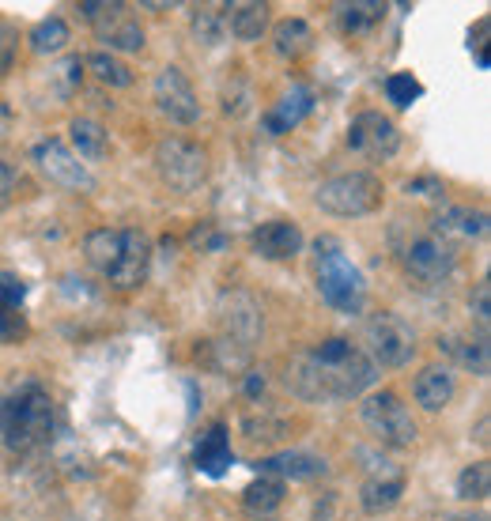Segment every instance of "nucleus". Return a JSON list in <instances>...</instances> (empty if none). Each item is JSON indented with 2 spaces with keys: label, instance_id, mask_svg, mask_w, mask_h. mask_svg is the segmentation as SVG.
Segmentation results:
<instances>
[{
  "label": "nucleus",
  "instance_id": "obj_1",
  "mask_svg": "<svg viewBox=\"0 0 491 521\" xmlns=\"http://www.w3.org/2000/svg\"><path fill=\"white\" fill-rule=\"evenodd\" d=\"M284 382L299 401L310 404L356 401L378 382V367L363 355L356 340L329 337L295 355Z\"/></svg>",
  "mask_w": 491,
  "mask_h": 521
},
{
  "label": "nucleus",
  "instance_id": "obj_2",
  "mask_svg": "<svg viewBox=\"0 0 491 521\" xmlns=\"http://www.w3.org/2000/svg\"><path fill=\"white\" fill-rule=\"evenodd\" d=\"M84 261L118 291H133L148 280L152 242L136 227H99L84 238Z\"/></svg>",
  "mask_w": 491,
  "mask_h": 521
},
{
  "label": "nucleus",
  "instance_id": "obj_3",
  "mask_svg": "<svg viewBox=\"0 0 491 521\" xmlns=\"http://www.w3.org/2000/svg\"><path fill=\"white\" fill-rule=\"evenodd\" d=\"M53 435V397L42 382H19L0 397V442L8 454H34Z\"/></svg>",
  "mask_w": 491,
  "mask_h": 521
},
{
  "label": "nucleus",
  "instance_id": "obj_4",
  "mask_svg": "<svg viewBox=\"0 0 491 521\" xmlns=\"http://www.w3.org/2000/svg\"><path fill=\"white\" fill-rule=\"evenodd\" d=\"M318 291H322V299L333 310L340 314H348V318H356L363 314V306H367V280H363V272L348 261V253L340 250L337 238H318Z\"/></svg>",
  "mask_w": 491,
  "mask_h": 521
},
{
  "label": "nucleus",
  "instance_id": "obj_5",
  "mask_svg": "<svg viewBox=\"0 0 491 521\" xmlns=\"http://www.w3.org/2000/svg\"><path fill=\"white\" fill-rule=\"evenodd\" d=\"M382 201H386V185L371 170H348V174H337L314 189V204L325 216L337 219L371 216L382 208Z\"/></svg>",
  "mask_w": 491,
  "mask_h": 521
},
{
  "label": "nucleus",
  "instance_id": "obj_6",
  "mask_svg": "<svg viewBox=\"0 0 491 521\" xmlns=\"http://www.w3.org/2000/svg\"><path fill=\"white\" fill-rule=\"evenodd\" d=\"M359 423H363V431L378 442V446H386V450H408V446H416V420H412V412H408V404L390 393V389H374L371 397H363L359 404Z\"/></svg>",
  "mask_w": 491,
  "mask_h": 521
},
{
  "label": "nucleus",
  "instance_id": "obj_7",
  "mask_svg": "<svg viewBox=\"0 0 491 521\" xmlns=\"http://www.w3.org/2000/svg\"><path fill=\"white\" fill-rule=\"evenodd\" d=\"M393 246H397V261L405 265L408 276H416L424 284H442L458 269V246H450L431 227L427 231H408V238L393 235Z\"/></svg>",
  "mask_w": 491,
  "mask_h": 521
},
{
  "label": "nucleus",
  "instance_id": "obj_8",
  "mask_svg": "<svg viewBox=\"0 0 491 521\" xmlns=\"http://www.w3.org/2000/svg\"><path fill=\"white\" fill-rule=\"evenodd\" d=\"M359 348H363V355H367L378 370L382 367L397 370L416 355V333H412V325H408L401 314L382 310V314H371V318L363 321Z\"/></svg>",
  "mask_w": 491,
  "mask_h": 521
},
{
  "label": "nucleus",
  "instance_id": "obj_9",
  "mask_svg": "<svg viewBox=\"0 0 491 521\" xmlns=\"http://www.w3.org/2000/svg\"><path fill=\"white\" fill-rule=\"evenodd\" d=\"M155 170L174 193H197L208 182V152L186 136H167L155 144Z\"/></svg>",
  "mask_w": 491,
  "mask_h": 521
},
{
  "label": "nucleus",
  "instance_id": "obj_10",
  "mask_svg": "<svg viewBox=\"0 0 491 521\" xmlns=\"http://www.w3.org/2000/svg\"><path fill=\"white\" fill-rule=\"evenodd\" d=\"M80 16L95 27L99 34V42H106L110 50L106 53H140L144 50V27H140V19L133 16V8L129 4H118V0H84L80 4Z\"/></svg>",
  "mask_w": 491,
  "mask_h": 521
},
{
  "label": "nucleus",
  "instance_id": "obj_11",
  "mask_svg": "<svg viewBox=\"0 0 491 521\" xmlns=\"http://www.w3.org/2000/svg\"><path fill=\"white\" fill-rule=\"evenodd\" d=\"M348 148L371 163H386L401 152V129L382 110H363L348 125Z\"/></svg>",
  "mask_w": 491,
  "mask_h": 521
},
{
  "label": "nucleus",
  "instance_id": "obj_12",
  "mask_svg": "<svg viewBox=\"0 0 491 521\" xmlns=\"http://www.w3.org/2000/svg\"><path fill=\"white\" fill-rule=\"evenodd\" d=\"M216 314H220L223 337L242 344V348H254L265 333V314H261V303L250 291H223Z\"/></svg>",
  "mask_w": 491,
  "mask_h": 521
},
{
  "label": "nucleus",
  "instance_id": "obj_13",
  "mask_svg": "<svg viewBox=\"0 0 491 521\" xmlns=\"http://www.w3.org/2000/svg\"><path fill=\"white\" fill-rule=\"evenodd\" d=\"M152 99L159 106V114L174 125H197L201 121V99L189 84V76L182 68H163L152 84Z\"/></svg>",
  "mask_w": 491,
  "mask_h": 521
},
{
  "label": "nucleus",
  "instance_id": "obj_14",
  "mask_svg": "<svg viewBox=\"0 0 491 521\" xmlns=\"http://www.w3.org/2000/svg\"><path fill=\"white\" fill-rule=\"evenodd\" d=\"M31 159L50 182L65 185V189H80V193L95 189V178H91L87 163H80V159L72 155V148H68L65 140H53V136L50 140H38L31 148Z\"/></svg>",
  "mask_w": 491,
  "mask_h": 521
},
{
  "label": "nucleus",
  "instance_id": "obj_15",
  "mask_svg": "<svg viewBox=\"0 0 491 521\" xmlns=\"http://www.w3.org/2000/svg\"><path fill=\"white\" fill-rule=\"evenodd\" d=\"M303 242V227L295 219H269V223H261L250 235L254 253L265 257V261H291V257L303 253Z\"/></svg>",
  "mask_w": 491,
  "mask_h": 521
},
{
  "label": "nucleus",
  "instance_id": "obj_16",
  "mask_svg": "<svg viewBox=\"0 0 491 521\" xmlns=\"http://www.w3.org/2000/svg\"><path fill=\"white\" fill-rule=\"evenodd\" d=\"M431 231L446 238L450 246L454 242H473V238L488 235V212L473 208V204H442L435 219H431Z\"/></svg>",
  "mask_w": 491,
  "mask_h": 521
},
{
  "label": "nucleus",
  "instance_id": "obj_17",
  "mask_svg": "<svg viewBox=\"0 0 491 521\" xmlns=\"http://www.w3.org/2000/svg\"><path fill=\"white\" fill-rule=\"evenodd\" d=\"M458 393V374L450 363H427L416 378H412V397L424 412H442Z\"/></svg>",
  "mask_w": 491,
  "mask_h": 521
},
{
  "label": "nucleus",
  "instance_id": "obj_18",
  "mask_svg": "<svg viewBox=\"0 0 491 521\" xmlns=\"http://www.w3.org/2000/svg\"><path fill=\"white\" fill-rule=\"evenodd\" d=\"M310 110H314V91L306 84H291L288 91L280 95V102H276L272 110H265L261 125H265L269 136H288L291 129H299V121H303Z\"/></svg>",
  "mask_w": 491,
  "mask_h": 521
},
{
  "label": "nucleus",
  "instance_id": "obj_19",
  "mask_svg": "<svg viewBox=\"0 0 491 521\" xmlns=\"http://www.w3.org/2000/svg\"><path fill=\"white\" fill-rule=\"evenodd\" d=\"M257 472L272 476V480H318L329 472V465H325V457L306 454V450H280V454L261 457Z\"/></svg>",
  "mask_w": 491,
  "mask_h": 521
},
{
  "label": "nucleus",
  "instance_id": "obj_20",
  "mask_svg": "<svg viewBox=\"0 0 491 521\" xmlns=\"http://www.w3.org/2000/svg\"><path fill=\"white\" fill-rule=\"evenodd\" d=\"M193 465L197 472L220 480L223 472L235 465V454H231V435H227V423H212L201 438H197V450H193Z\"/></svg>",
  "mask_w": 491,
  "mask_h": 521
},
{
  "label": "nucleus",
  "instance_id": "obj_21",
  "mask_svg": "<svg viewBox=\"0 0 491 521\" xmlns=\"http://www.w3.org/2000/svg\"><path fill=\"white\" fill-rule=\"evenodd\" d=\"M386 12H390V4H382V0H352V4L333 8L340 34H348V38H363V34L378 31L386 23Z\"/></svg>",
  "mask_w": 491,
  "mask_h": 521
},
{
  "label": "nucleus",
  "instance_id": "obj_22",
  "mask_svg": "<svg viewBox=\"0 0 491 521\" xmlns=\"http://www.w3.org/2000/svg\"><path fill=\"white\" fill-rule=\"evenodd\" d=\"M269 4L261 0H235L227 4V34H235L238 42H261L269 31Z\"/></svg>",
  "mask_w": 491,
  "mask_h": 521
},
{
  "label": "nucleus",
  "instance_id": "obj_23",
  "mask_svg": "<svg viewBox=\"0 0 491 521\" xmlns=\"http://www.w3.org/2000/svg\"><path fill=\"white\" fill-rule=\"evenodd\" d=\"M68 140H72V155H76V159H87V163H99V159H106V152H110V133H106V125L95 118H72Z\"/></svg>",
  "mask_w": 491,
  "mask_h": 521
},
{
  "label": "nucleus",
  "instance_id": "obj_24",
  "mask_svg": "<svg viewBox=\"0 0 491 521\" xmlns=\"http://www.w3.org/2000/svg\"><path fill=\"white\" fill-rule=\"evenodd\" d=\"M238 431L250 438V442H284L291 431V423H288V416L272 412V408H265V404H254V408L242 412Z\"/></svg>",
  "mask_w": 491,
  "mask_h": 521
},
{
  "label": "nucleus",
  "instance_id": "obj_25",
  "mask_svg": "<svg viewBox=\"0 0 491 521\" xmlns=\"http://www.w3.org/2000/svg\"><path fill=\"white\" fill-rule=\"evenodd\" d=\"M401 495H405V480L401 476H371L363 488H359V506H363V514H390L393 506L401 503Z\"/></svg>",
  "mask_w": 491,
  "mask_h": 521
},
{
  "label": "nucleus",
  "instance_id": "obj_26",
  "mask_svg": "<svg viewBox=\"0 0 491 521\" xmlns=\"http://www.w3.org/2000/svg\"><path fill=\"white\" fill-rule=\"evenodd\" d=\"M439 348H446V352L458 359L465 370H473L476 378H488L491 370V344L488 337L480 333V337H446L439 340Z\"/></svg>",
  "mask_w": 491,
  "mask_h": 521
},
{
  "label": "nucleus",
  "instance_id": "obj_27",
  "mask_svg": "<svg viewBox=\"0 0 491 521\" xmlns=\"http://www.w3.org/2000/svg\"><path fill=\"white\" fill-rule=\"evenodd\" d=\"M272 46L280 57H288V61H299L303 53L314 50V31H310V23L299 16H288L276 23V31H272Z\"/></svg>",
  "mask_w": 491,
  "mask_h": 521
},
{
  "label": "nucleus",
  "instance_id": "obj_28",
  "mask_svg": "<svg viewBox=\"0 0 491 521\" xmlns=\"http://www.w3.org/2000/svg\"><path fill=\"white\" fill-rule=\"evenodd\" d=\"M68 42H72V27H68L61 16L34 23L31 34H27V46H31V53H38V57H53V53L65 50Z\"/></svg>",
  "mask_w": 491,
  "mask_h": 521
},
{
  "label": "nucleus",
  "instance_id": "obj_29",
  "mask_svg": "<svg viewBox=\"0 0 491 521\" xmlns=\"http://www.w3.org/2000/svg\"><path fill=\"white\" fill-rule=\"evenodd\" d=\"M189 19H193V38L208 50L227 38V4H197Z\"/></svg>",
  "mask_w": 491,
  "mask_h": 521
},
{
  "label": "nucleus",
  "instance_id": "obj_30",
  "mask_svg": "<svg viewBox=\"0 0 491 521\" xmlns=\"http://www.w3.org/2000/svg\"><path fill=\"white\" fill-rule=\"evenodd\" d=\"M280 503H284V480H272V476H261L242 491V506L254 518H269L272 510H280Z\"/></svg>",
  "mask_w": 491,
  "mask_h": 521
},
{
  "label": "nucleus",
  "instance_id": "obj_31",
  "mask_svg": "<svg viewBox=\"0 0 491 521\" xmlns=\"http://www.w3.org/2000/svg\"><path fill=\"white\" fill-rule=\"evenodd\" d=\"M220 110L227 118H246L254 110V87L242 72H231L220 84Z\"/></svg>",
  "mask_w": 491,
  "mask_h": 521
},
{
  "label": "nucleus",
  "instance_id": "obj_32",
  "mask_svg": "<svg viewBox=\"0 0 491 521\" xmlns=\"http://www.w3.org/2000/svg\"><path fill=\"white\" fill-rule=\"evenodd\" d=\"M84 68H91V76H95L102 87H133V68L125 65L121 57H114V53L95 50L84 61Z\"/></svg>",
  "mask_w": 491,
  "mask_h": 521
},
{
  "label": "nucleus",
  "instance_id": "obj_33",
  "mask_svg": "<svg viewBox=\"0 0 491 521\" xmlns=\"http://www.w3.org/2000/svg\"><path fill=\"white\" fill-rule=\"evenodd\" d=\"M491 495V465L488 461H473L458 472V499L465 503H484Z\"/></svg>",
  "mask_w": 491,
  "mask_h": 521
},
{
  "label": "nucleus",
  "instance_id": "obj_34",
  "mask_svg": "<svg viewBox=\"0 0 491 521\" xmlns=\"http://www.w3.org/2000/svg\"><path fill=\"white\" fill-rule=\"evenodd\" d=\"M382 91H386V99H390L397 110H408L412 102L424 99V84H420L412 72H393V76H386Z\"/></svg>",
  "mask_w": 491,
  "mask_h": 521
},
{
  "label": "nucleus",
  "instance_id": "obj_35",
  "mask_svg": "<svg viewBox=\"0 0 491 521\" xmlns=\"http://www.w3.org/2000/svg\"><path fill=\"white\" fill-rule=\"evenodd\" d=\"M27 280L19 272L0 269V310H23V299H27Z\"/></svg>",
  "mask_w": 491,
  "mask_h": 521
},
{
  "label": "nucleus",
  "instance_id": "obj_36",
  "mask_svg": "<svg viewBox=\"0 0 491 521\" xmlns=\"http://www.w3.org/2000/svg\"><path fill=\"white\" fill-rule=\"evenodd\" d=\"M16 53H19V31L12 27V23H4V19H0V80L12 72V65H16Z\"/></svg>",
  "mask_w": 491,
  "mask_h": 521
},
{
  "label": "nucleus",
  "instance_id": "obj_37",
  "mask_svg": "<svg viewBox=\"0 0 491 521\" xmlns=\"http://www.w3.org/2000/svg\"><path fill=\"white\" fill-rule=\"evenodd\" d=\"M27 333H31V325H27V314H23V310H0V340L19 344Z\"/></svg>",
  "mask_w": 491,
  "mask_h": 521
},
{
  "label": "nucleus",
  "instance_id": "obj_38",
  "mask_svg": "<svg viewBox=\"0 0 491 521\" xmlns=\"http://www.w3.org/2000/svg\"><path fill=\"white\" fill-rule=\"evenodd\" d=\"M16 189H19V167L8 159V155H0V212L12 204Z\"/></svg>",
  "mask_w": 491,
  "mask_h": 521
},
{
  "label": "nucleus",
  "instance_id": "obj_39",
  "mask_svg": "<svg viewBox=\"0 0 491 521\" xmlns=\"http://www.w3.org/2000/svg\"><path fill=\"white\" fill-rule=\"evenodd\" d=\"M469 310H473V318L480 321V329H488V321H491V284L488 280L476 284L473 299H469Z\"/></svg>",
  "mask_w": 491,
  "mask_h": 521
},
{
  "label": "nucleus",
  "instance_id": "obj_40",
  "mask_svg": "<svg viewBox=\"0 0 491 521\" xmlns=\"http://www.w3.org/2000/svg\"><path fill=\"white\" fill-rule=\"evenodd\" d=\"M265 389H269V378H265V370H254V367L246 370V378H242V393H246V401L261 404Z\"/></svg>",
  "mask_w": 491,
  "mask_h": 521
},
{
  "label": "nucleus",
  "instance_id": "obj_41",
  "mask_svg": "<svg viewBox=\"0 0 491 521\" xmlns=\"http://www.w3.org/2000/svg\"><path fill=\"white\" fill-rule=\"evenodd\" d=\"M405 189L408 193H424V197H439L442 182H435V178H416V182H408Z\"/></svg>",
  "mask_w": 491,
  "mask_h": 521
},
{
  "label": "nucleus",
  "instance_id": "obj_42",
  "mask_svg": "<svg viewBox=\"0 0 491 521\" xmlns=\"http://www.w3.org/2000/svg\"><path fill=\"white\" fill-rule=\"evenodd\" d=\"M476 442H480V446H488V416L476 423Z\"/></svg>",
  "mask_w": 491,
  "mask_h": 521
}]
</instances>
